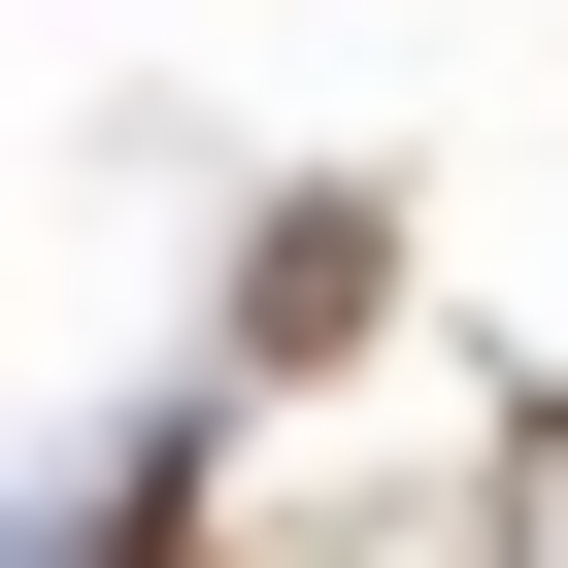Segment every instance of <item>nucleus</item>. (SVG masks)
<instances>
[{"instance_id":"1","label":"nucleus","mask_w":568,"mask_h":568,"mask_svg":"<svg viewBox=\"0 0 568 568\" xmlns=\"http://www.w3.org/2000/svg\"><path fill=\"white\" fill-rule=\"evenodd\" d=\"M368 302H402V201H267V234H234V402H335Z\"/></svg>"}]
</instances>
